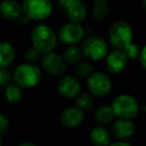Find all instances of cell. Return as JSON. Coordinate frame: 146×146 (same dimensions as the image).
Here are the masks:
<instances>
[{
  "instance_id": "15",
  "label": "cell",
  "mask_w": 146,
  "mask_h": 146,
  "mask_svg": "<svg viewBox=\"0 0 146 146\" xmlns=\"http://www.w3.org/2000/svg\"><path fill=\"white\" fill-rule=\"evenodd\" d=\"M14 56V49L8 42H0V67L5 68L9 66L12 63Z\"/></svg>"
},
{
  "instance_id": "1",
  "label": "cell",
  "mask_w": 146,
  "mask_h": 146,
  "mask_svg": "<svg viewBox=\"0 0 146 146\" xmlns=\"http://www.w3.org/2000/svg\"><path fill=\"white\" fill-rule=\"evenodd\" d=\"M31 38L34 48L37 49L40 53H47L52 51L57 41L54 31L49 26L43 24L37 25L33 28Z\"/></svg>"
},
{
  "instance_id": "33",
  "label": "cell",
  "mask_w": 146,
  "mask_h": 146,
  "mask_svg": "<svg viewBox=\"0 0 146 146\" xmlns=\"http://www.w3.org/2000/svg\"><path fill=\"white\" fill-rule=\"evenodd\" d=\"M2 144V140H1V138H0V145Z\"/></svg>"
},
{
  "instance_id": "28",
  "label": "cell",
  "mask_w": 146,
  "mask_h": 146,
  "mask_svg": "<svg viewBox=\"0 0 146 146\" xmlns=\"http://www.w3.org/2000/svg\"><path fill=\"white\" fill-rule=\"evenodd\" d=\"M81 0H58V3L61 5V7L64 9H67L71 5L75 4L77 2H80Z\"/></svg>"
},
{
  "instance_id": "12",
  "label": "cell",
  "mask_w": 146,
  "mask_h": 146,
  "mask_svg": "<svg viewBox=\"0 0 146 146\" xmlns=\"http://www.w3.org/2000/svg\"><path fill=\"white\" fill-rule=\"evenodd\" d=\"M58 91L66 98L76 97L80 92V84L72 76H64L58 82Z\"/></svg>"
},
{
  "instance_id": "31",
  "label": "cell",
  "mask_w": 146,
  "mask_h": 146,
  "mask_svg": "<svg viewBox=\"0 0 146 146\" xmlns=\"http://www.w3.org/2000/svg\"><path fill=\"white\" fill-rule=\"evenodd\" d=\"M20 146H35V144L32 142H23L20 144Z\"/></svg>"
},
{
  "instance_id": "10",
  "label": "cell",
  "mask_w": 146,
  "mask_h": 146,
  "mask_svg": "<svg viewBox=\"0 0 146 146\" xmlns=\"http://www.w3.org/2000/svg\"><path fill=\"white\" fill-rule=\"evenodd\" d=\"M128 62V56L125 51L117 49L110 53L106 59V67L111 73H120L124 70Z\"/></svg>"
},
{
  "instance_id": "9",
  "label": "cell",
  "mask_w": 146,
  "mask_h": 146,
  "mask_svg": "<svg viewBox=\"0 0 146 146\" xmlns=\"http://www.w3.org/2000/svg\"><path fill=\"white\" fill-rule=\"evenodd\" d=\"M41 64L43 68L52 75H61L66 70V63L63 58H61L56 53L47 52L44 53L41 58Z\"/></svg>"
},
{
  "instance_id": "6",
  "label": "cell",
  "mask_w": 146,
  "mask_h": 146,
  "mask_svg": "<svg viewBox=\"0 0 146 146\" xmlns=\"http://www.w3.org/2000/svg\"><path fill=\"white\" fill-rule=\"evenodd\" d=\"M82 53L91 60H100L107 55V43L100 37H90L82 43Z\"/></svg>"
},
{
  "instance_id": "8",
  "label": "cell",
  "mask_w": 146,
  "mask_h": 146,
  "mask_svg": "<svg viewBox=\"0 0 146 146\" xmlns=\"http://www.w3.org/2000/svg\"><path fill=\"white\" fill-rule=\"evenodd\" d=\"M84 36V29L79 23L72 22L64 24L58 31V37L64 44H75Z\"/></svg>"
},
{
  "instance_id": "27",
  "label": "cell",
  "mask_w": 146,
  "mask_h": 146,
  "mask_svg": "<svg viewBox=\"0 0 146 146\" xmlns=\"http://www.w3.org/2000/svg\"><path fill=\"white\" fill-rule=\"evenodd\" d=\"M8 127V118L4 114L0 113V132H4Z\"/></svg>"
},
{
  "instance_id": "22",
  "label": "cell",
  "mask_w": 146,
  "mask_h": 146,
  "mask_svg": "<svg viewBox=\"0 0 146 146\" xmlns=\"http://www.w3.org/2000/svg\"><path fill=\"white\" fill-rule=\"evenodd\" d=\"M92 103H93V100H92L91 96L89 94H81L80 96L77 97V100H76V104H77L78 108L82 110H87L89 109L92 106Z\"/></svg>"
},
{
  "instance_id": "3",
  "label": "cell",
  "mask_w": 146,
  "mask_h": 146,
  "mask_svg": "<svg viewBox=\"0 0 146 146\" xmlns=\"http://www.w3.org/2000/svg\"><path fill=\"white\" fill-rule=\"evenodd\" d=\"M41 78V72L33 64H22L16 68L13 74L15 83L20 87L29 88L35 86Z\"/></svg>"
},
{
  "instance_id": "19",
  "label": "cell",
  "mask_w": 146,
  "mask_h": 146,
  "mask_svg": "<svg viewBox=\"0 0 146 146\" xmlns=\"http://www.w3.org/2000/svg\"><path fill=\"white\" fill-rule=\"evenodd\" d=\"M22 97V93H21V90L18 86L16 85H8L5 90V98L8 102L12 104L18 103L21 100Z\"/></svg>"
},
{
  "instance_id": "11",
  "label": "cell",
  "mask_w": 146,
  "mask_h": 146,
  "mask_svg": "<svg viewBox=\"0 0 146 146\" xmlns=\"http://www.w3.org/2000/svg\"><path fill=\"white\" fill-rule=\"evenodd\" d=\"M84 119V114L82 109L78 107H70L65 109L61 113L60 121L64 127L74 128L82 123Z\"/></svg>"
},
{
  "instance_id": "26",
  "label": "cell",
  "mask_w": 146,
  "mask_h": 146,
  "mask_svg": "<svg viewBox=\"0 0 146 146\" xmlns=\"http://www.w3.org/2000/svg\"><path fill=\"white\" fill-rule=\"evenodd\" d=\"M39 53L40 52L35 48L29 49L26 52V54H25V57H26V59L28 61H35L39 57Z\"/></svg>"
},
{
  "instance_id": "17",
  "label": "cell",
  "mask_w": 146,
  "mask_h": 146,
  "mask_svg": "<svg viewBox=\"0 0 146 146\" xmlns=\"http://www.w3.org/2000/svg\"><path fill=\"white\" fill-rule=\"evenodd\" d=\"M90 139L97 146H106L109 144L110 141L108 131L105 128L100 127V126L93 128V130L90 133Z\"/></svg>"
},
{
  "instance_id": "29",
  "label": "cell",
  "mask_w": 146,
  "mask_h": 146,
  "mask_svg": "<svg viewBox=\"0 0 146 146\" xmlns=\"http://www.w3.org/2000/svg\"><path fill=\"white\" fill-rule=\"evenodd\" d=\"M139 58H140V62H141L142 66L146 69V45L143 47V49L140 51Z\"/></svg>"
},
{
  "instance_id": "7",
  "label": "cell",
  "mask_w": 146,
  "mask_h": 146,
  "mask_svg": "<svg viewBox=\"0 0 146 146\" xmlns=\"http://www.w3.org/2000/svg\"><path fill=\"white\" fill-rule=\"evenodd\" d=\"M87 85L89 90L96 96H105L111 91L110 78L102 72H94L88 76Z\"/></svg>"
},
{
  "instance_id": "4",
  "label": "cell",
  "mask_w": 146,
  "mask_h": 146,
  "mask_svg": "<svg viewBox=\"0 0 146 146\" xmlns=\"http://www.w3.org/2000/svg\"><path fill=\"white\" fill-rule=\"evenodd\" d=\"M109 38L115 48L125 50L132 42V29L126 22L118 21L112 25L109 31Z\"/></svg>"
},
{
  "instance_id": "25",
  "label": "cell",
  "mask_w": 146,
  "mask_h": 146,
  "mask_svg": "<svg viewBox=\"0 0 146 146\" xmlns=\"http://www.w3.org/2000/svg\"><path fill=\"white\" fill-rule=\"evenodd\" d=\"M10 80V74L3 67H0V86H4Z\"/></svg>"
},
{
  "instance_id": "2",
  "label": "cell",
  "mask_w": 146,
  "mask_h": 146,
  "mask_svg": "<svg viewBox=\"0 0 146 146\" xmlns=\"http://www.w3.org/2000/svg\"><path fill=\"white\" fill-rule=\"evenodd\" d=\"M114 115L123 119H132L138 113V103L135 98L127 94L119 95L111 104Z\"/></svg>"
},
{
  "instance_id": "24",
  "label": "cell",
  "mask_w": 146,
  "mask_h": 146,
  "mask_svg": "<svg viewBox=\"0 0 146 146\" xmlns=\"http://www.w3.org/2000/svg\"><path fill=\"white\" fill-rule=\"evenodd\" d=\"M124 51H125L128 58H130V59L138 58V56H139V54H140L139 47H138L137 44H134V43H131V44H130Z\"/></svg>"
},
{
  "instance_id": "20",
  "label": "cell",
  "mask_w": 146,
  "mask_h": 146,
  "mask_svg": "<svg viewBox=\"0 0 146 146\" xmlns=\"http://www.w3.org/2000/svg\"><path fill=\"white\" fill-rule=\"evenodd\" d=\"M82 56V51L80 50L78 47L75 46H70L67 48L64 52V60L65 62H68L70 64H75L81 59Z\"/></svg>"
},
{
  "instance_id": "13",
  "label": "cell",
  "mask_w": 146,
  "mask_h": 146,
  "mask_svg": "<svg viewBox=\"0 0 146 146\" xmlns=\"http://www.w3.org/2000/svg\"><path fill=\"white\" fill-rule=\"evenodd\" d=\"M135 131V126L130 119L117 120L112 126V133L119 139H125L132 135Z\"/></svg>"
},
{
  "instance_id": "16",
  "label": "cell",
  "mask_w": 146,
  "mask_h": 146,
  "mask_svg": "<svg viewBox=\"0 0 146 146\" xmlns=\"http://www.w3.org/2000/svg\"><path fill=\"white\" fill-rule=\"evenodd\" d=\"M67 15L72 22L80 23L86 17V8L81 2H77L66 9Z\"/></svg>"
},
{
  "instance_id": "30",
  "label": "cell",
  "mask_w": 146,
  "mask_h": 146,
  "mask_svg": "<svg viewBox=\"0 0 146 146\" xmlns=\"http://www.w3.org/2000/svg\"><path fill=\"white\" fill-rule=\"evenodd\" d=\"M111 145L112 146H118V145H120V146H129L130 144L127 143V142H124V141H118V142H114V143H112Z\"/></svg>"
},
{
  "instance_id": "14",
  "label": "cell",
  "mask_w": 146,
  "mask_h": 146,
  "mask_svg": "<svg viewBox=\"0 0 146 146\" xmlns=\"http://www.w3.org/2000/svg\"><path fill=\"white\" fill-rule=\"evenodd\" d=\"M23 8L14 0H6L0 5V15L5 19H16L22 13Z\"/></svg>"
},
{
  "instance_id": "32",
  "label": "cell",
  "mask_w": 146,
  "mask_h": 146,
  "mask_svg": "<svg viewBox=\"0 0 146 146\" xmlns=\"http://www.w3.org/2000/svg\"><path fill=\"white\" fill-rule=\"evenodd\" d=\"M142 6L146 10V0H142Z\"/></svg>"
},
{
  "instance_id": "5",
  "label": "cell",
  "mask_w": 146,
  "mask_h": 146,
  "mask_svg": "<svg viewBox=\"0 0 146 146\" xmlns=\"http://www.w3.org/2000/svg\"><path fill=\"white\" fill-rule=\"evenodd\" d=\"M22 8L27 17L42 20L51 14L52 3L50 0H24Z\"/></svg>"
},
{
  "instance_id": "21",
  "label": "cell",
  "mask_w": 146,
  "mask_h": 146,
  "mask_svg": "<svg viewBox=\"0 0 146 146\" xmlns=\"http://www.w3.org/2000/svg\"><path fill=\"white\" fill-rule=\"evenodd\" d=\"M107 13L106 0H95L93 3V16L97 21L103 20Z\"/></svg>"
},
{
  "instance_id": "18",
  "label": "cell",
  "mask_w": 146,
  "mask_h": 146,
  "mask_svg": "<svg viewBox=\"0 0 146 146\" xmlns=\"http://www.w3.org/2000/svg\"><path fill=\"white\" fill-rule=\"evenodd\" d=\"M113 116L114 113L112 111L111 106L104 105L97 109L95 113V119L98 123L102 124V125H106V124L110 123L112 121Z\"/></svg>"
},
{
  "instance_id": "23",
  "label": "cell",
  "mask_w": 146,
  "mask_h": 146,
  "mask_svg": "<svg viewBox=\"0 0 146 146\" xmlns=\"http://www.w3.org/2000/svg\"><path fill=\"white\" fill-rule=\"evenodd\" d=\"M75 70H76V73H77L80 77L85 78V77H88L92 73V67H91V65L87 62H80L76 65Z\"/></svg>"
}]
</instances>
